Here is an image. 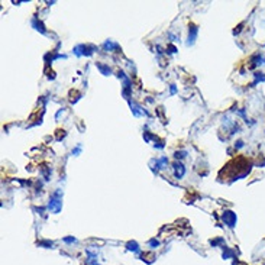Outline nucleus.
Instances as JSON below:
<instances>
[{"label": "nucleus", "mask_w": 265, "mask_h": 265, "mask_svg": "<svg viewBox=\"0 0 265 265\" xmlns=\"http://www.w3.org/2000/svg\"><path fill=\"white\" fill-rule=\"evenodd\" d=\"M174 171H175V177H177V178H181V177L185 174V168H184V165H181V164H175Z\"/></svg>", "instance_id": "obj_4"}, {"label": "nucleus", "mask_w": 265, "mask_h": 265, "mask_svg": "<svg viewBox=\"0 0 265 265\" xmlns=\"http://www.w3.org/2000/svg\"><path fill=\"white\" fill-rule=\"evenodd\" d=\"M128 249L129 251H133V252H139V246H138V243L136 242H128Z\"/></svg>", "instance_id": "obj_5"}, {"label": "nucleus", "mask_w": 265, "mask_h": 265, "mask_svg": "<svg viewBox=\"0 0 265 265\" xmlns=\"http://www.w3.org/2000/svg\"><path fill=\"white\" fill-rule=\"evenodd\" d=\"M149 245H151V246H158L159 242H158L157 239H151V241H149Z\"/></svg>", "instance_id": "obj_10"}, {"label": "nucleus", "mask_w": 265, "mask_h": 265, "mask_svg": "<svg viewBox=\"0 0 265 265\" xmlns=\"http://www.w3.org/2000/svg\"><path fill=\"white\" fill-rule=\"evenodd\" d=\"M97 67L100 68V71L103 72L104 76H109V74H110V70H109V68H106V67H104V65H100V64H99Z\"/></svg>", "instance_id": "obj_6"}, {"label": "nucleus", "mask_w": 265, "mask_h": 265, "mask_svg": "<svg viewBox=\"0 0 265 265\" xmlns=\"http://www.w3.org/2000/svg\"><path fill=\"white\" fill-rule=\"evenodd\" d=\"M197 32H198V29L194 25H191V28H190V31H189V45H191L194 41H196V38H197Z\"/></svg>", "instance_id": "obj_3"}, {"label": "nucleus", "mask_w": 265, "mask_h": 265, "mask_svg": "<svg viewBox=\"0 0 265 265\" xmlns=\"http://www.w3.org/2000/svg\"><path fill=\"white\" fill-rule=\"evenodd\" d=\"M64 241H65L67 243H72V242H76V239H74V238H64Z\"/></svg>", "instance_id": "obj_11"}, {"label": "nucleus", "mask_w": 265, "mask_h": 265, "mask_svg": "<svg viewBox=\"0 0 265 265\" xmlns=\"http://www.w3.org/2000/svg\"><path fill=\"white\" fill-rule=\"evenodd\" d=\"M185 155H187V152H185V151H181V152H175V158H184Z\"/></svg>", "instance_id": "obj_9"}, {"label": "nucleus", "mask_w": 265, "mask_h": 265, "mask_svg": "<svg viewBox=\"0 0 265 265\" xmlns=\"http://www.w3.org/2000/svg\"><path fill=\"white\" fill-rule=\"evenodd\" d=\"M255 78L259 81H265V76L262 74V72H255Z\"/></svg>", "instance_id": "obj_8"}, {"label": "nucleus", "mask_w": 265, "mask_h": 265, "mask_svg": "<svg viewBox=\"0 0 265 265\" xmlns=\"http://www.w3.org/2000/svg\"><path fill=\"white\" fill-rule=\"evenodd\" d=\"M223 222H225L229 228H233V226L236 225V215H235L233 211L226 210L225 213H223Z\"/></svg>", "instance_id": "obj_2"}, {"label": "nucleus", "mask_w": 265, "mask_h": 265, "mask_svg": "<svg viewBox=\"0 0 265 265\" xmlns=\"http://www.w3.org/2000/svg\"><path fill=\"white\" fill-rule=\"evenodd\" d=\"M225 249H226V251L223 252V258H225V259H228V258H230V256H233V252L229 251L228 248H225Z\"/></svg>", "instance_id": "obj_7"}, {"label": "nucleus", "mask_w": 265, "mask_h": 265, "mask_svg": "<svg viewBox=\"0 0 265 265\" xmlns=\"http://www.w3.org/2000/svg\"><path fill=\"white\" fill-rule=\"evenodd\" d=\"M61 204L63 203H61V198H59V191H57L50 200V210L54 211V213H58L61 210Z\"/></svg>", "instance_id": "obj_1"}, {"label": "nucleus", "mask_w": 265, "mask_h": 265, "mask_svg": "<svg viewBox=\"0 0 265 265\" xmlns=\"http://www.w3.org/2000/svg\"><path fill=\"white\" fill-rule=\"evenodd\" d=\"M264 63H265V59H264Z\"/></svg>", "instance_id": "obj_12"}]
</instances>
